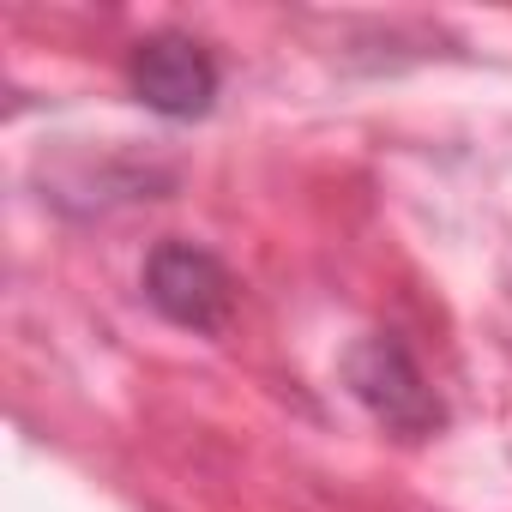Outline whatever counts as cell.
<instances>
[{
  "label": "cell",
  "mask_w": 512,
  "mask_h": 512,
  "mask_svg": "<svg viewBox=\"0 0 512 512\" xmlns=\"http://www.w3.org/2000/svg\"><path fill=\"white\" fill-rule=\"evenodd\" d=\"M344 380L362 398V410L374 422H386L392 434H404V440H422V434H434L446 422L428 374L416 368V356H410V344L398 332H368L362 344H350Z\"/></svg>",
  "instance_id": "6da1fadb"
},
{
  "label": "cell",
  "mask_w": 512,
  "mask_h": 512,
  "mask_svg": "<svg viewBox=\"0 0 512 512\" xmlns=\"http://www.w3.org/2000/svg\"><path fill=\"white\" fill-rule=\"evenodd\" d=\"M145 302L169 326L217 338L229 326V314H235V278H229V266L211 247L169 235V241L151 247V260H145Z\"/></svg>",
  "instance_id": "7a4b0ae2"
},
{
  "label": "cell",
  "mask_w": 512,
  "mask_h": 512,
  "mask_svg": "<svg viewBox=\"0 0 512 512\" xmlns=\"http://www.w3.org/2000/svg\"><path fill=\"white\" fill-rule=\"evenodd\" d=\"M127 91L151 115H163V121H199V115H211V103L223 91V67H217V55L199 37L157 31V37L133 43V55H127Z\"/></svg>",
  "instance_id": "3957f363"
}]
</instances>
